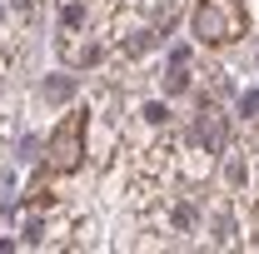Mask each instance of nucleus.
<instances>
[{
  "label": "nucleus",
  "mask_w": 259,
  "mask_h": 254,
  "mask_svg": "<svg viewBox=\"0 0 259 254\" xmlns=\"http://www.w3.org/2000/svg\"><path fill=\"white\" fill-rule=\"evenodd\" d=\"M194 40L199 45H234L239 35L249 30V15H244V0H194Z\"/></svg>",
  "instance_id": "f03ea898"
},
{
  "label": "nucleus",
  "mask_w": 259,
  "mask_h": 254,
  "mask_svg": "<svg viewBox=\"0 0 259 254\" xmlns=\"http://www.w3.org/2000/svg\"><path fill=\"white\" fill-rule=\"evenodd\" d=\"M85 110H70L55 135H50V145H45V164H40V180H65V175H75L80 164H85Z\"/></svg>",
  "instance_id": "f257e3e1"
}]
</instances>
